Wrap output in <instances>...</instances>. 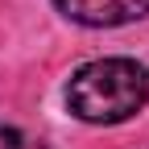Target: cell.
<instances>
[{"label": "cell", "instance_id": "obj_1", "mask_svg": "<svg viewBox=\"0 0 149 149\" xmlns=\"http://www.w3.org/2000/svg\"><path fill=\"white\" fill-rule=\"evenodd\" d=\"M149 100V70L137 58H95L70 74L66 108L83 124H120Z\"/></svg>", "mask_w": 149, "mask_h": 149}, {"label": "cell", "instance_id": "obj_2", "mask_svg": "<svg viewBox=\"0 0 149 149\" xmlns=\"http://www.w3.org/2000/svg\"><path fill=\"white\" fill-rule=\"evenodd\" d=\"M54 4L66 21L91 25V29H112V25L149 17V0H54Z\"/></svg>", "mask_w": 149, "mask_h": 149}, {"label": "cell", "instance_id": "obj_3", "mask_svg": "<svg viewBox=\"0 0 149 149\" xmlns=\"http://www.w3.org/2000/svg\"><path fill=\"white\" fill-rule=\"evenodd\" d=\"M0 149H21V133H17V128H4V124H0Z\"/></svg>", "mask_w": 149, "mask_h": 149}]
</instances>
